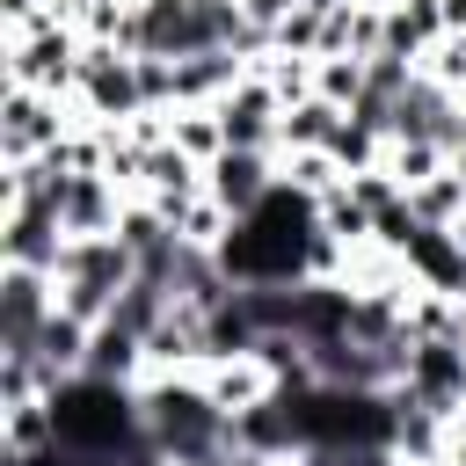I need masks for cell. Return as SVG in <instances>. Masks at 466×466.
Listing matches in <instances>:
<instances>
[{
    "label": "cell",
    "mask_w": 466,
    "mask_h": 466,
    "mask_svg": "<svg viewBox=\"0 0 466 466\" xmlns=\"http://www.w3.org/2000/svg\"><path fill=\"white\" fill-rule=\"evenodd\" d=\"M313 240H320V197L299 189V182H277L255 211H240L218 233L211 255L233 284H306Z\"/></svg>",
    "instance_id": "obj_1"
},
{
    "label": "cell",
    "mask_w": 466,
    "mask_h": 466,
    "mask_svg": "<svg viewBox=\"0 0 466 466\" xmlns=\"http://www.w3.org/2000/svg\"><path fill=\"white\" fill-rule=\"evenodd\" d=\"M44 415H51V444H66L80 459H109V466L153 459L146 408H138V393L124 379H87V371L80 379H58L44 393Z\"/></svg>",
    "instance_id": "obj_2"
},
{
    "label": "cell",
    "mask_w": 466,
    "mask_h": 466,
    "mask_svg": "<svg viewBox=\"0 0 466 466\" xmlns=\"http://www.w3.org/2000/svg\"><path fill=\"white\" fill-rule=\"evenodd\" d=\"M138 408H146V444H153V459H167V466H197V459H211V451L233 444V415L211 400V386L167 379V386L138 393Z\"/></svg>",
    "instance_id": "obj_3"
},
{
    "label": "cell",
    "mask_w": 466,
    "mask_h": 466,
    "mask_svg": "<svg viewBox=\"0 0 466 466\" xmlns=\"http://www.w3.org/2000/svg\"><path fill=\"white\" fill-rule=\"evenodd\" d=\"M51 313H58V299L44 291V269H15L7 262V284H0V350H7L15 371L36 364V342H44Z\"/></svg>",
    "instance_id": "obj_4"
},
{
    "label": "cell",
    "mask_w": 466,
    "mask_h": 466,
    "mask_svg": "<svg viewBox=\"0 0 466 466\" xmlns=\"http://www.w3.org/2000/svg\"><path fill=\"white\" fill-rule=\"evenodd\" d=\"M95 102V116H138L146 109V80H138V51H116V44H95L73 73Z\"/></svg>",
    "instance_id": "obj_5"
},
{
    "label": "cell",
    "mask_w": 466,
    "mask_h": 466,
    "mask_svg": "<svg viewBox=\"0 0 466 466\" xmlns=\"http://www.w3.org/2000/svg\"><path fill=\"white\" fill-rule=\"evenodd\" d=\"M277 182H284V175H269V153H248V146H226V153L204 167V197H211L218 211H233V218L255 211Z\"/></svg>",
    "instance_id": "obj_6"
},
{
    "label": "cell",
    "mask_w": 466,
    "mask_h": 466,
    "mask_svg": "<svg viewBox=\"0 0 466 466\" xmlns=\"http://www.w3.org/2000/svg\"><path fill=\"white\" fill-rule=\"evenodd\" d=\"M400 255H408V269H415L430 291L466 299V248H459V233H451V226H415Z\"/></svg>",
    "instance_id": "obj_7"
},
{
    "label": "cell",
    "mask_w": 466,
    "mask_h": 466,
    "mask_svg": "<svg viewBox=\"0 0 466 466\" xmlns=\"http://www.w3.org/2000/svg\"><path fill=\"white\" fill-rule=\"evenodd\" d=\"M51 131H58V124L44 116V102H36L29 87H15V102H7V160L22 167V160H29V146H44Z\"/></svg>",
    "instance_id": "obj_8"
},
{
    "label": "cell",
    "mask_w": 466,
    "mask_h": 466,
    "mask_svg": "<svg viewBox=\"0 0 466 466\" xmlns=\"http://www.w3.org/2000/svg\"><path fill=\"white\" fill-rule=\"evenodd\" d=\"M299 7H306V0H240V15H248L255 29H269V36H277V22L299 15Z\"/></svg>",
    "instance_id": "obj_9"
}]
</instances>
